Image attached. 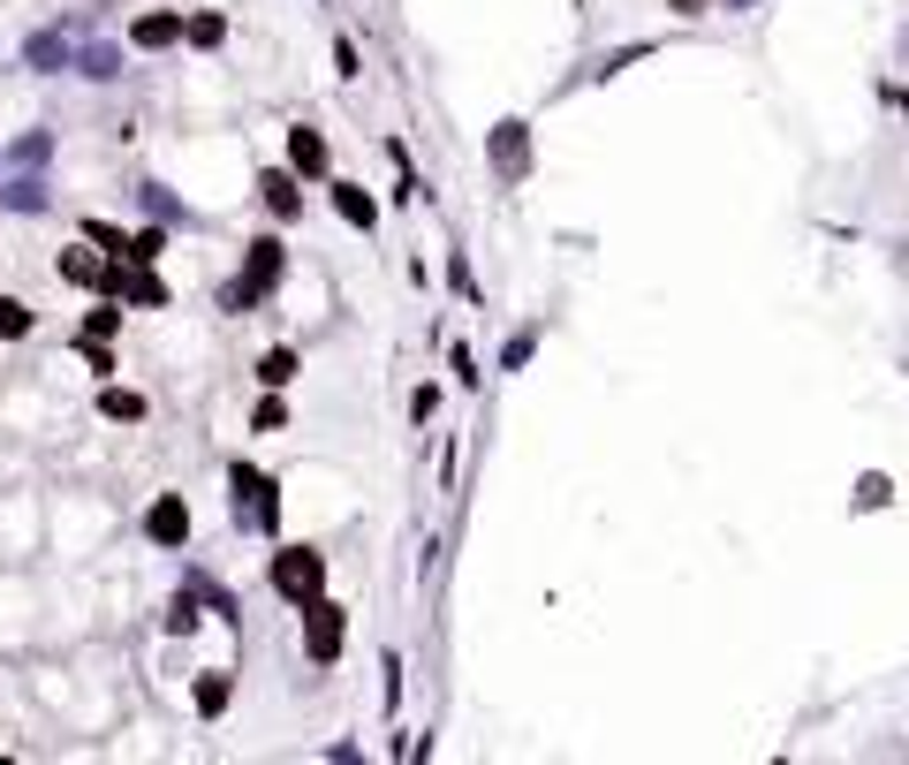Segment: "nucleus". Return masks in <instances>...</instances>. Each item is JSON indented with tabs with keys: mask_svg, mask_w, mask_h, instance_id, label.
Segmentation results:
<instances>
[{
	"mask_svg": "<svg viewBox=\"0 0 909 765\" xmlns=\"http://www.w3.org/2000/svg\"><path fill=\"white\" fill-rule=\"evenodd\" d=\"M281 274H289V243H281V235H258V243H243V274L220 289V311H228V318L258 311L274 289H281Z\"/></svg>",
	"mask_w": 909,
	"mask_h": 765,
	"instance_id": "f257e3e1",
	"label": "nucleus"
},
{
	"mask_svg": "<svg viewBox=\"0 0 909 765\" xmlns=\"http://www.w3.org/2000/svg\"><path fill=\"white\" fill-rule=\"evenodd\" d=\"M228 485H235V531H258V538H274L281 531V485L266 477V470H251V462H235L228 470Z\"/></svg>",
	"mask_w": 909,
	"mask_h": 765,
	"instance_id": "f03ea898",
	"label": "nucleus"
},
{
	"mask_svg": "<svg viewBox=\"0 0 909 765\" xmlns=\"http://www.w3.org/2000/svg\"><path fill=\"white\" fill-rule=\"evenodd\" d=\"M274 592H281V599H318V592H326V554H318V546H281V554H274Z\"/></svg>",
	"mask_w": 909,
	"mask_h": 765,
	"instance_id": "7ed1b4c3",
	"label": "nucleus"
},
{
	"mask_svg": "<svg viewBox=\"0 0 909 765\" xmlns=\"http://www.w3.org/2000/svg\"><path fill=\"white\" fill-rule=\"evenodd\" d=\"M341 636H349V614L334 607L326 592L303 599V652H311V667H334L341 659Z\"/></svg>",
	"mask_w": 909,
	"mask_h": 765,
	"instance_id": "20e7f679",
	"label": "nucleus"
},
{
	"mask_svg": "<svg viewBox=\"0 0 909 765\" xmlns=\"http://www.w3.org/2000/svg\"><path fill=\"white\" fill-rule=\"evenodd\" d=\"M485 159H493V174L516 190V182H531V122H493L485 130Z\"/></svg>",
	"mask_w": 909,
	"mask_h": 765,
	"instance_id": "39448f33",
	"label": "nucleus"
},
{
	"mask_svg": "<svg viewBox=\"0 0 909 765\" xmlns=\"http://www.w3.org/2000/svg\"><path fill=\"white\" fill-rule=\"evenodd\" d=\"M99 289H107L114 304H152V311L167 304V281H159L152 266H137V258H114V266L99 274Z\"/></svg>",
	"mask_w": 909,
	"mask_h": 765,
	"instance_id": "423d86ee",
	"label": "nucleus"
},
{
	"mask_svg": "<svg viewBox=\"0 0 909 765\" xmlns=\"http://www.w3.org/2000/svg\"><path fill=\"white\" fill-rule=\"evenodd\" d=\"M69 53H76V23H53V31H31L23 38V69L31 76H61Z\"/></svg>",
	"mask_w": 909,
	"mask_h": 765,
	"instance_id": "0eeeda50",
	"label": "nucleus"
},
{
	"mask_svg": "<svg viewBox=\"0 0 909 765\" xmlns=\"http://www.w3.org/2000/svg\"><path fill=\"white\" fill-rule=\"evenodd\" d=\"M145 538H152V546H167V554L190 546V500H182V493H159V500L145 508Z\"/></svg>",
	"mask_w": 909,
	"mask_h": 765,
	"instance_id": "6e6552de",
	"label": "nucleus"
},
{
	"mask_svg": "<svg viewBox=\"0 0 909 765\" xmlns=\"http://www.w3.org/2000/svg\"><path fill=\"white\" fill-rule=\"evenodd\" d=\"M303 174H289V167H266V174H258V197H266V212H274V220H296L303 212V190H296Z\"/></svg>",
	"mask_w": 909,
	"mask_h": 765,
	"instance_id": "1a4fd4ad",
	"label": "nucleus"
},
{
	"mask_svg": "<svg viewBox=\"0 0 909 765\" xmlns=\"http://www.w3.org/2000/svg\"><path fill=\"white\" fill-rule=\"evenodd\" d=\"M69 69H76V76H92V84H114V76H122V46H107V38H84V46L69 53Z\"/></svg>",
	"mask_w": 909,
	"mask_h": 765,
	"instance_id": "9d476101",
	"label": "nucleus"
},
{
	"mask_svg": "<svg viewBox=\"0 0 909 765\" xmlns=\"http://www.w3.org/2000/svg\"><path fill=\"white\" fill-rule=\"evenodd\" d=\"M0 205H8V212H46V205H53V190H46V174H38V167H31V174L15 167V174L0 182Z\"/></svg>",
	"mask_w": 909,
	"mask_h": 765,
	"instance_id": "9b49d317",
	"label": "nucleus"
},
{
	"mask_svg": "<svg viewBox=\"0 0 909 765\" xmlns=\"http://www.w3.org/2000/svg\"><path fill=\"white\" fill-rule=\"evenodd\" d=\"M137 205H145L159 228H197V212H190V205H182L167 182H137Z\"/></svg>",
	"mask_w": 909,
	"mask_h": 765,
	"instance_id": "f8f14e48",
	"label": "nucleus"
},
{
	"mask_svg": "<svg viewBox=\"0 0 909 765\" xmlns=\"http://www.w3.org/2000/svg\"><path fill=\"white\" fill-rule=\"evenodd\" d=\"M326 190H334V212H341L349 228H379V205H372L364 182H326Z\"/></svg>",
	"mask_w": 909,
	"mask_h": 765,
	"instance_id": "ddd939ff",
	"label": "nucleus"
},
{
	"mask_svg": "<svg viewBox=\"0 0 909 765\" xmlns=\"http://www.w3.org/2000/svg\"><path fill=\"white\" fill-rule=\"evenodd\" d=\"M289 174H326V137H318L311 122L289 130Z\"/></svg>",
	"mask_w": 909,
	"mask_h": 765,
	"instance_id": "4468645a",
	"label": "nucleus"
},
{
	"mask_svg": "<svg viewBox=\"0 0 909 765\" xmlns=\"http://www.w3.org/2000/svg\"><path fill=\"white\" fill-rule=\"evenodd\" d=\"M130 38H137L145 53H159V46H174V38H182V15H174V8H152V15H137V23H130Z\"/></svg>",
	"mask_w": 909,
	"mask_h": 765,
	"instance_id": "2eb2a0df",
	"label": "nucleus"
},
{
	"mask_svg": "<svg viewBox=\"0 0 909 765\" xmlns=\"http://www.w3.org/2000/svg\"><path fill=\"white\" fill-rule=\"evenodd\" d=\"M887 500H895V477H887V470H864V477H857V493H849V508H857V515H872V508H887Z\"/></svg>",
	"mask_w": 909,
	"mask_h": 765,
	"instance_id": "dca6fc26",
	"label": "nucleus"
},
{
	"mask_svg": "<svg viewBox=\"0 0 909 765\" xmlns=\"http://www.w3.org/2000/svg\"><path fill=\"white\" fill-rule=\"evenodd\" d=\"M644 53H652V38H629V46H614V53H599V61L584 69V76H592V84H606V76H621V69H629V61H644Z\"/></svg>",
	"mask_w": 909,
	"mask_h": 765,
	"instance_id": "f3484780",
	"label": "nucleus"
},
{
	"mask_svg": "<svg viewBox=\"0 0 909 765\" xmlns=\"http://www.w3.org/2000/svg\"><path fill=\"white\" fill-rule=\"evenodd\" d=\"M182 38H190V46H205V53H213V46H220V38H228V15H213V8H205V15H182Z\"/></svg>",
	"mask_w": 909,
	"mask_h": 765,
	"instance_id": "a211bd4d",
	"label": "nucleus"
},
{
	"mask_svg": "<svg viewBox=\"0 0 909 765\" xmlns=\"http://www.w3.org/2000/svg\"><path fill=\"white\" fill-rule=\"evenodd\" d=\"M228 697H235V682H228V675L213 667V675L197 682V713H205V720H220V713H228Z\"/></svg>",
	"mask_w": 909,
	"mask_h": 765,
	"instance_id": "6ab92c4d",
	"label": "nucleus"
},
{
	"mask_svg": "<svg viewBox=\"0 0 909 765\" xmlns=\"http://www.w3.org/2000/svg\"><path fill=\"white\" fill-rule=\"evenodd\" d=\"M296 372H303L296 349H266V356H258V379H266V387H289Z\"/></svg>",
	"mask_w": 909,
	"mask_h": 765,
	"instance_id": "aec40b11",
	"label": "nucleus"
},
{
	"mask_svg": "<svg viewBox=\"0 0 909 765\" xmlns=\"http://www.w3.org/2000/svg\"><path fill=\"white\" fill-rule=\"evenodd\" d=\"M46 159H53V137H46V130H31V137L8 145V167H46Z\"/></svg>",
	"mask_w": 909,
	"mask_h": 765,
	"instance_id": "412c9836",
	"label": "nucleus"
},
{
	"mask_svg": "<svg viewBox=\"0 0 909 765\" xmlns=\"http://www.w3.org/2000/svg\"><path fill=\"white\" fill-rule=\"evenodd\" d=\"M99 274H107V266H99L92 251H61V281H76V289H99Z\"/></svg>",
	"mask_w": 909,
	"mask_h": 765,
	"instance_id": "4be33fe9",
	"label": "nucleus"
},
{
	"mask_svg": "<svg viewBox=\"0 0 909 765\" xmlns=\"http://www.w3.org/2000/svg\"><path fill=\"white\" fill-rule=\"evenodd\" d=\"M531 356H538V326H516V333H508V349H500V372H523Z\"/></svg>",
	"mask_w": 909,
	"mask_h": 765,
	"instance_id": "5701e85b",
	"label": "nucleus"
},
{
	"mask_svg": "<svg viewBox=\"0 0 909 765\" xmlns=\"http://www.w3.org/2000/svg\"><path fill=\"white\" fill-rule=\"evenodd\" d=\"M99 410H107L114 425H137V417H145V394H130V387H107V394H99Z\"/></svg>",
	"mask_w": 909,
	"mask_h": 765,
	"instance_id": "b1692460",
	"label": "nucleus"
},
{
	"mask_svg": "<svg viewBox=\"0 0 909 765\" xmlns=\"http://www.w3.org/2000/svg\"><path fill=\"white\" fill-rule=\"evenodd\" d=\"M31 326H38V311H31V304H15V296H0V341H23Z\"/></svg>",
	"mask_w": 909,
	"mask_h": 765,
	"instance_id": "393cba45",
	"label": "nucleus"
},
{
	"mask_svg": "<svg viewBox=\"0 0 909 765\" xmlns=\"http://www.w3.org/2000/svg\"><path fill=\"white\" fill-rule=\"evenodd\" d=\"M159 251H167V228L152 220V228H137V235H130V251H122V258H137V266H152Z\"/></svg>",
	"mask_w": 909,
	"mask_h": 765,
	"instance_id": "a878e982",
	"label": "nucleus"
},
{
	"mask_svg": "<svg viewBox=\"0 0 909 765\" xmlns=\"http://www.w3.org/2000/svg\"><path fill=\"white\" fill-rule=\"evenodd\" d=\"M448 281L462 304H477V274H470V251H448Z\"/></svg>",
	"mask_w": 909,
	"mask_h": 765,
	"instance_id": "bb28decb",
	"label": "nucleus"
},
{
	"mask_svg": "<svg viewBox=\"0 0 909 765\" xmlns=\"http://www.w3.org/2000/svg\"><path fill=\"white\" fill-rule=\"evenodd\" d=\"M114 326H122V311H114V304H99V311H92V318H84V341H107Z\"/></svg>",
	"mask_w": 909,
	"mask_h": 765,
	"instance_id": "cd10ccee",
	"label": "nucleus"
},
{
	"mask_svg": "<svg viewBox=\"0 0 909 765\" xmlns=\"http://www.w3.org/2000/svg\"><path fill=\"white\" fill-rule=\"evenodd\" d=\"M167 629H174V636H190V629H197V599H190V592L167 607Z\"/></svg>",
	"mask_w": 909,
	"mask_h": 765,
	"instance_id": "c85d7f7f",
	"label": "nucleus"
},
{
	"mask_svg": "<svg viewBox=\"0 0 909 765\" xmlns=\"http://www.w3.org/2000/svg\"><path fill=\"white\" fill-rule=\"evenodd\" d=\"M281 425H289V410H281V402H258V417H251V433H281Z\"/></svg>",
	"mask_w": 909,
	"mask_h": 765,
	"instance_id": "c756f323",
	"label": "nucleus"
},
{
	"mask_svg": "<svg viewBox=\"0 0 909 765\" xmlns=\"http://www.w3.org/2000/svg\"><path fill=\"white\" fill-rule=\"evenodd\" d=\"M334 69H341V76H364V61H356V46H349V38H334Z\"/></svg>",
	"mask_w": 909,
	"mask_h": 765,
	"instance_id": "7c9ffc66",
	"label": "nucleus"
},
{
	"mask_svg": "<svg viewBox=\"0 0 909 765\" xmlns=\"http://www.w3.org/2000/svg\"><path fill=\"white\" fill-rule=\"evenodd\" d=\"M455 379H462V387H477V379H485V372H477V356H470L462 341H455Z\"/></svg>",
	"mask_w": 909,
	"mask_h": 765,
	"instance_id": "2f4dec72",
	"label": "nucleus"
},
{
	"mask_svg": "<svg viewBox=\"0 0 909 765\" xmlns=\"http://www.w3.org/2000/svg\"><path fill=\"white\" fill-rule=\"evenodd\" d=\"M433 410H440V387H417V394H410V417H417V425H425V417H433Z\"/></svg>",
	"mask_w": 909,
	"mask_h": 765,
	"instance_id": "473e14b6",
	"label": "nucleus"
},
{
	"mask_svg": "<svg viewBox=\"0 0 909 765\" xmlns=\"http://www.w3.org/2000/svg\"><path fill=\"white\" fill-rule=\"evenodd\" d=\"M667 8H675L682 23H698V15H705V0H667Z\"/></svg>",
	"mask_w": 909,
	"mask_h": 765,
	"instance_id": "72a5a7b5",
	"label": "nucleus"
},
{
	"mask_svg": "<svg viewBox=\"0 0 909 765\" xmlns=\"http://www.w3.org/2000/svg\"><path fill=\"white\" fill-rule=\"evenodd\" d=\"M887 99H895V107H902V114H909V84H887Z\"/></svg>",
	"mask_w": 909,
	"mask_h": 765,
	"instance_id": "f704fd0d",
	"label": "nucleus"
},
{
	"mask_svg": "<svg viewBox=\"0 0 909 765\" xmlns=\"http://www.w3.org/2000/svg\"><path fill=\"white\" fill-rule=\"evenodd\" d=\"M728 8H751V0H728Z\"/></svg>",
	"mask_w": 909,
	"mask_h": 765,
	"instance_id": "c9c22d12",
	"label": "nucleus"
},
{
	"mask_svg": "<svg viewBox=\"0 0 909 765\" xmlns=\"http://www.w3.org/2000/svg\"><path fill=\"white\" fill-rule=\"evenodd\" d=\"M902 61H909V38H902Z\"/></svg>",
	"mask_w": 909,
	"mask_h": 765,
	"instance_id": "e433bc0d",
	"label": "nucleus"
}]
</instances>
